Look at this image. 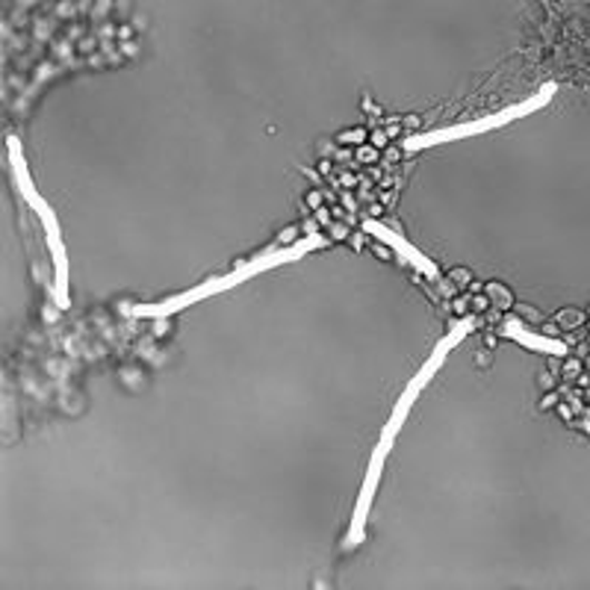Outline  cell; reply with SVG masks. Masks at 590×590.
<instances>
[{
    "label": "cell",
    "mask_w": 590,
    "mask_h": 590,
    "mask_svg": "<svg viewBox=\"0 0 590 590\" xmlns=\"http://www.w3.org/2000/svg\"><path fill=\"white\" fill-rule=\"evenodd\" d=\"M289 239H295V230L293 228L284 230V234H281V243H289Z\"/></svg>",
    "instance_id": "8fae6325"
},
{
    "label": "cell",
    "mask_w": 590,
    "mask_h": 590,
    "mask_svg": "<svg viewBox=\"0 0 590 590\" xmlns=\"http://www.w3.org/2000/svg\"><path fill=\"white\" fill-rule=\"evenodd\" d=\"M375 148H361V160H375Z\"/></svg>",
    "instance_id": "30bf717a"
},
{
    "label": "cell",
    "mask_w": 590,
    "mask_h": 590,
    "mask_svg": "<svg viewBox=\"0 0 590 590\" xmlns=\"http://www.w3.org/2000/svg\"><path fill=\"white\" fill-rule=\"evenodd\" d=\"M387 452H390V449L381 446V443H378V449H375V455H372L370 470H366V479H363L361 496H357V505H354L352 525H348L346 549L357 547V543L363 540V529H366V517H370L372 499H375V490H378V481H381V472H384V458H387Z\"/></svg>",
    "instance_id": "277c9868"
},
{
    "label": "cell",
    "mask_w": 590,
    "mask_h": 590,
    "mask_svg": "<svg viewBox=\"0 0 590 590\" xmlns=\"http://www.w3.org/2000/svg\"><path fill=\"white\" fill-rule=\"evenodd\" d=\"M363 134L361 130H354V134H343V142H361Z\"/></svg>",
    "instance_id": "9c48e42d"
},
{
    "label": "cell",
    "mask_w": 590,
    "mask_h": 590,
    "mask_svg": "<svg viewBox=\"0 0 590 590\" xmlns=\"http://www.w3.org/2000/svg\"><path fill=\"white\" fill-rule=\"evenodd\" d=\"M39 219H42V225H45L48 248H51V257H53L57 302H59V307H68V257H66V245H62V236H59L57 213H53L51 207H42V210H39Z\"/></svg>",
    "instance_id": "5b68a950"
},
{
    "label": "cell",
    "mask_w": 590,
    "mask_h": 590,
    "mask_svg": "<svg viewBox=\"0 0 590 590\" xmlns=\"http://www.w3.org/2000/svg\"><path fill=\"white\" fill-rule=\"evenodd\" d=\"M7 145H9V160H12V169H16L18 193L24 195L27 204H30L36 213H39L42 207H48V204L42 201V195L36 193L33 184H30V175H27V166H24V157H21V148H18V139H9Z\"/></svg>",
    "instance_id": "ba28073f"
},
{
    "label": "cell",
    "mask_w": 590,
    "mask_h": 590,
    "mask_svg": "<svg viewBox=\"0 0 590 590\" xmlns=\"http://www.w3.org/2000/svg\"><path fill=\"white\" fill-rule=\"evenodd\" d=\"M470 331H472V316H466L464 322H458V325H455V328H452V334H449V337L440 340L437 348H434V352H431L429 361H425V366H422V370L416 372V375H413V381H411V384H407V390H405V393H402V399H399V402H396V407H393V416H390V422H387V425H384V434H381V446H387V449L393 446V440H396V434H399V431H402V425H405L407 411H411V405H413V402H416V399H420L422 390L429 387L431 378H434V375H437V372H440V366L446 363L449 352H452V348H455L458 343H461V340H464L466 334H470Z\"/></svg>",
    "instance_id": "3957f363"
},
{
    "label": "cell",
    "mask_w": 590,
    "mask_h": 590,
    "mask_svg": "<svg viewBox=\"0 0 590 590\" xmlns=\"http://www.w3.org/2000/svg\"><path fill=\"white\" fill-rule=\"evenodd\" d=\"M363 230L366 234H372L375 239H381L384 245H390L393 252H399L402 257H405L407 263H413V269L422 272V275H429V278H437V266L425 257V254H420V248H413L411 243H407L405 236H399L396 230H390L387 225H381V222L375 219H366L363 222Z\"/></svg>",
    "instance_id": "8992f818"
},
{
    "label": "cell",
    "mask_w": 590,
    "mask_h": 590,
    "mask_svg": "<svg viewBox=\"0 0 590 590\" xmlns=\"http://www.w3.org/2000/svg\"><path fill=\"white\" fill-rule=\"evenodd\" d=\"M511 340H517L523 348H534V352H543V354H555V357H564L570 348H567V343H558V340L552 337H540V334H531V331L523 328V322L520 319H508L505 328H502Z\"/></svg>",
    "instance_id": "52a82bcc"
},
{
    "label": "cell",
    "mask_w": 590,
    "mask_h": 590,
    "mask_svg": "<svg viewBox=\"0 0 590 590\" xmlns=\"http://www.w3.org/2000/svg\"><path fill=\"white\" fill-rule=\"evenodd\" d=\"M322 245H328V239H325V236L311 234V236H304V239H298V243L284 245V248H269V252H263L260 257H254L252 263L236 266V269L228 272V275L204 281L201 287L186 289V293L175 295V298H166V302H160V304H142V307H134V316H145V319H166V316L184 311V307H189V304L201 302V298H210V295L225 293V289L239 287L243 281L254 278V275H260V272L275 269V266H284V263H289V260H298V257H304V254L313 252V248H322Z\"/></svg>",
    "instance_id": "6da1fadb"
},
{
    "label": "cell",
    "mask_w": 590,
    "mask_h": 590,
    "mask_svg": "<svg viewBox=\"0 0 590 590\" xmlns=\"http://www.w3.org/2000/svg\"><path fill=\"white\" fill-rule=\"evenodd\" d=\"M588 425H590V416H588Z\"/></svg>",
    "instance_id": "7c38bea8"
},
{
    "label": "cell",
    "mask_w": 590,
    "mask_h": 590,
    "mask_svg": "<svg viewBox=\"0 0 590 590\" xmlns=\"http://www.w3.org/2000/svg\"><path fill=\"white\" fill-rule=\"evenodd\" d=\"M552 95H555V83H547L538 95H534V98L517 104V107H508V110L493 112V116H488V118H475V121H466V125L443 127V130H434V134L411 136V139L405 142V148L407 151H422V148H431V145L455 142V139H466V136L490 134V130H496V127H505V125H511V121H517V118H523V116H529V112L540 110V107H547Z\"/></svg>",
    "instance_id": "7a4b0ae2"
}]
</instances>
